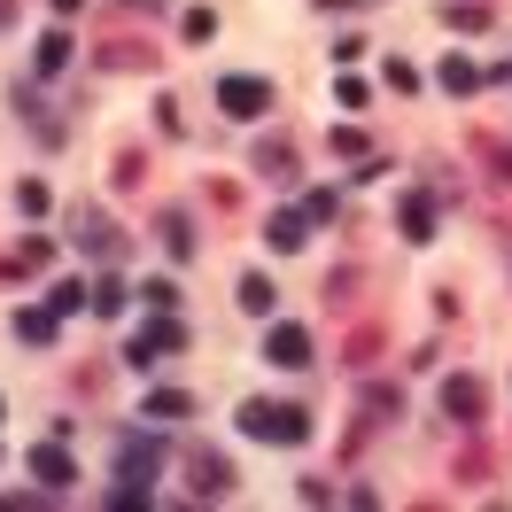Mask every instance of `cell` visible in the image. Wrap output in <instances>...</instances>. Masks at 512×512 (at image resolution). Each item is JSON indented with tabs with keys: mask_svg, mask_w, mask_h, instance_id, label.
<instances>
[{
	"mask_svg": "<svg viewBox=\"0 0 512 512\" xmlns=\"http://www.w3.org/2000/svg\"><path fill=\"white\" fill-rule=\"evenodd\" d=\"M241 427H249L256 443H303V412H288V404H249Z\"/></svg>",
	"mask_w": 512,
	"mask_h": 512,
	"instance_id": "cell-1",
	"label": "cell"
},
{
	"mask_svg": "<svg viewBox=\"0 0 512 512\" xmlns=\"http://www.w3.org/2000/svg\"><path fill=\"white\" fill-rule=\"evenodd\" d=\"M218 101H225V117H264V109H272V86H264V78H225Z\"/></svg>",
	"mask_w": 512,
	"mask_h": 512,
	"instance_id": "cell-2",
	"label": "cell"
},
{
	"mask_svg": "<svg viewBox=\"0 0 512 512\" xmlns=\"http://www.w3.org/2000/svg\"><path fill=\"white\" fill-rule=\"evenodd\" d=\"M264 357H272V365H311V334H303V326H272Z\"/></svg>",
	"mask_w": 512,
	"mask_h": 512,
	"instance_id": "cell-3",
	"label": "cell"
},
{
	"mask_svg": "<svg viewBox=\"0 0 512 512\" xmlns=\"http://www.w3.org/2000/svg\"><path fill=\"white\" fill-rule=\"evenodd\" d=\"M163 350H179V326H171V319H163V326H148V334L132 342V365H156Z\"/></svg>",
	"mask_w": 512,
	"mask_h": 512,
	"instance_id": "cell-4",
	"label": "cell"
},
{
	"mask_svg": "<svg viewBox=\"0 0 512 512\" xmlns=\"http://www.w3.org/2000/svg\"><path fill=\"white\" fill-rule=\"evenodd\" d=\"M32 474L47 481V489H63V481H70V458H63L55 443H47V450H32Z\"/></svg>",
	"mask_w": 512,
	"mask_h": 512,
	"instance_id": "cell-5",
	"label": "cell"
},
{
	"mask_svg": "<svg viewBox=\"0 0 512 512\" xmlns=\"http://www.w3.org/2000/svg\"><path fill=\"white\" fill-rule=\"evenodd\" d=\"M63 63H70V39H63V32H47V39H39V78H55Z\"/></svg>",
	"mask_w": 512,
	"mask_h": 512,
	"instance_id": "cell-6",
	"label": "cell"
},
{
	"mask_svg": "<svg viewBox=\"0 0 512 512\" xmlns=\"http://www.w3.org/2000/svg\"><path fill=\"white\" fill-rule=\"evenodd\" d=\"M443 86H450V94H474V86H481V70L466 63V55H450V63H443Z\"/></svg>",
	"mask_w": 512,
	"mask_h": 512,
	"instance_id": "cell-7",
	"label": "cell"
},
{
	"mask_svg": "<svg viewBox=\"0 0 512 512\" xmlns=\"http://www.w3.org/2000/svg\"><path fill=\"white\" fill-rule=\"evenodd\" d=\"M264 241H272V249H303V218H295V210H280V218H272V233H264Z\"/></svg>",
	"mask_w": 512,
	"mask_h": 512,
	"instance_id": "cell-8",
	"label": "cell"
},
{
	"mask_svg": "<svg viewBox=\"0 0 512 512\" xmlns=\"http://www.w3.org/2000/svg\"><path fill=\"white\" fill-rule=\"evenodd\" d=\"M443 404H450V412H481V388L458 373V381H443Z\"/></svg>",
	"mask_w": 512,
	"mask_h": 512,
	"instance_id": "cell-9",
	"label": "cell"
},
{
	"mask_svg": "<svg viewBox=\"0 0 512 512\" xmlns=\"http://www.w3.org/2000/svg\"><path fill=\"white\" fill-rule=\"evenodd\" d=\"M86 303H94L101 319H117V311H125V288H117V280H101V288H94V295H86Z\"/></svg>",
	"mask_w": 512,
	"mask_h": 512,
	"instance_id": "cell-10",
	"label": "cell"
},
{
	"mask_svg": "<svg viewBox=\"0 0 512 512\" xmlns=\"http://www.w3.org/2000/svg\"><path fill=\"white\" fill-rule=\"evenodd\" d=\"M427 225H435V202H404V233L412 241H427Z\"/></svg>",
	"mask_w": 512,
	"mask_h": 512,
	"instance_id": "cell-11",
	"label": "cell"
},
{
	"mask_svg": "<svg viewBox=\"0 0 512 512\" xmlns=\"http://www.w3.org/2000/svg\"><path fill=\"white\" fill-rule=\"evenodd\" d=\"M16 334H24V342H47V334H55V319H47V311H24V319H16Z\"/></svg>",
	"mask_w": 512,
	"mask_h": 512,
	"instance_id": "cell-12",
	"label": "cell"
},
{
	"mask_svg": "<svg viewBox=\"0 0 512 512\" xmlns=\"http://www.w3.org/2000/svg\"><path fill=\"white\" fill-rule=\"evenodd\" d=\"M163 412L179 419V412H187V396H179V388H171V396H163V388H156V396H148V419H163Z\"/></svg>",
	"mask_w": 512,
	"mask_h": 512,
	"instance_id": "cell-13",
	"label": "cell"
}]
</instances>
